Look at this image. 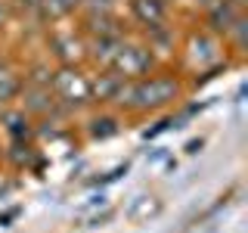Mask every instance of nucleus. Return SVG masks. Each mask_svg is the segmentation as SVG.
<instances>
[{
	"label": "nucleus",
	"mask_w": 248,
	"mask_h": 233,
	"mask_svg": "<svg viewBox=\"0 0 248 233\" xmlns=\"http://www.w3.org/2000/svg\"><path fill=\"white\" fill-rule=\"evenodd\" d=\"M177 93V84L168 81V78H155V81H143L130 90L137 106H158V103H168L170 97Z\"/></svg>",
	"instance_id": "nucleus-1"
},
{
	"label": "nucleus",
	"mask_w": 248,
	"mask_h": 233,
	"mask_svg": "<svg viewBox=\"0 0 248 233\" xmlns=\"http://www.w3.org/2000/svg\"><path fill=\"white\" fill-rule=\"evenodd\" d=\"M137 10H140V16H143V19H149V22H158L161 19V6L155 3H143V0H137Z\"/></svg>",
	"instance_id": "nucleus-3"
},
{
	"label": "nucleus",
	"mask_w": 248,
	"mask_h": 233,
	"mask_svg": "<svg viewBox=\"0 0 248 233\" xmlns=\"http://www.w3.org/2000/svg\"><path fill=\"white\" fill-rule=\"evenodd\" d=\"M121 59H130L127 66H121V68H124V75H137L140 68L149 66V56H146V53H140V50H124V53H121Z\"/></svg>",
	"instance_id": "nucleus-2"
}]
</instances>
